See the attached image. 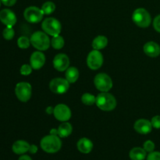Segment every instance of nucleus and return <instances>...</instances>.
<instances>
[{
	"label": "nucleus",
	"instance_id": "obj_6",
	"mask_svg": "<svg viewBox=\"0 0 160 160\" xmlns=\"http://www.w3.org/2000/svg\"><path fill=\"white\" fill-rule=\"evenodd\" d=\"M95 88L102 92H108L112 88V81L110 77L104 73H98L94 78Z\"/></svg>",
	"mask_w": 160,
	"mask_h": 160
},
{
	"label": "nucleus",
	"instance_id": "obj_17",
	"mask_svg": "<svg viewBox=\"0 0 160 160\" xmlns=\"http://www.w3.org/2000/svg\"><path fill=\"white\" fill-rule=\"evenodd\" d=\"M77 147H78V151L81 152V153L88 154L93 148V143L90 139L87 138H82L78 142Z\"/></svg>",
	"mask_w": 160,
	"mask_h": 160
},
{
	"label": "nucleus",
	"instance_id": "obj_35",
	"mask_svg": "<svg viewBox=\"0 0 160 160\" xmlns=\"http://www.w3.org/2000/svg\"><path fill=\"white\" fill-rule=\"evenodd\" d=\"M46 113L48 114H53V112H54V108L52 107V106H48L46 109Z\"/></svg>",
	"mask_w": 160,
	"mask_h": 160
},
{
	"label": "nucleus",
	"instance_id": "obj_20",
	"mask_svg": "<svg viewBox=\"0 0 160 160\" xmlns=\"http://www.w3.org/2000/svg\"><path fill=\"white\" fill-rule=\"evenodd\" d=\"M72 131H73L72 125L68 122H63L58 128V136L62 138H67L71 134Z\"/></svg>",
	"mask_w": 160,
	"mask_h": 160
},
{
	"label": "nucleus",
	"instance_id": "obj_21",
	"mask_svg": "<svg viewBox=\"0 0 160 160\" xmlns=\"http://www.w3.org/2000/svg\"><path fill=\"white\" fill-rule=\"evenodd\" d=\"M66 79L68 81L69 83L73 84L75 83L78 80L79 78V70L74 67H69L67 70H66Z\"/></svg>",
	"mask_w": 160,
	"mask_h": 160
},
{
	"label": "nucleus",
	"instance_id": "obj_16",
	"mask_svg": "<svg viewBox=\"0 0 160 160\" xmlns=\"http://www.w3.org/2000/svg\"><path fill=\"white\" fill-rule=\"evenodd\" d=\"M144 52L149 57H157L160 55V45L155 42H148L144 45Z\"/></svg>",
	"mask_w": 160,
	"mask_h": 160
},
{
	"label": "nucleus",
	"instance_id": "obj_38",
	"mask_svg": "<svg viewBox=\"0 0 160 160\" xmlns=\"http://www.w3.org/2000/svg\"><path fill=\"white\" fill-rule=\"evenodd\" d=\"M1 3H2V2H1V0H0V6H1Z\"/></svg>",
	"mask_w": 160,
	"mask_h": 160
},
{
	"label": "nucleus",
	"instance_id": "obj_7",
	"mask_svg": "<svg viewBox=\"0 0 160 160\" xmlns=\"http://www.w3.org/2000/svg\"><path fill=\"white\" fill-rule=\"evenodd\" d=\"M31 93H32V88L29 83L20 82L16 85V96L20 102H26L29 101L31 97Z\"/></svg>",
	"mask_w": 160,
	"mask_h": 160
},
{
	"label": "nucleus",
	"instance_id": "obj_34",
	"mask_svg": "<svg viewBox=\"0 0 160 160\" xmlns=\"http://www.w3.org/2000/svg\"><path fill=\"white\" fill-rule=\"evenodd\" d=\"M38 152V147L35 145H31L30 146L29 148V152H31V154H35Z\"/></svg>",
	"mask_w": 160,
	"mask_h": 160
},
{
	"label": "nucleus",
	"instance_id": "obj_8",
	"mask_svg": "<svg viewBox=\"0 0 160 160\" xmlns=\"http://www.w3.org/2000/svg\"><path fill=\"white\" fill-rule=\"evenodd\" d=\"M103 64V56L99 50L94 49L87 57V65L91 70H98Z\"/></svg>",
	"mask_w": 160,
	"mask_h": 160
},
{
	"label": "nucleus",
	"instance_id": "obj_26",
	"mask_svg": "<svg viewBox=\"0 0 160 160\" xmlns=\"http://www.w3.org/2000/svg\"><path fill=\"white\" fill-rule=\"evenodd\" d=\"M31 45V40L26 36H21L17 40V45L21 49H26L29 48Z\"/></svg>",
	"mask_w": 160,
	"mask_h": 160
},
{
	"label": "nucleus",
	"instance_id": "obj_1",
	"mask_svg": "<svg viewBox=\"0 0 160 160\" xmlns=\"http://www.w3.org/2000/svg\"><path fill=\"white\" fill-rule=\"evenodd\" d=\"M41 148L47 153H56L60 150L62 142L58 135H46L41 140Z\"/></svg>",
	"mask_w": 160,
	"mask_h": 160
},
{
	"label": "nucleus",
	"instance_id": "obj_25",
	"mask_svg": "<svg viewBox=\"0 0 160 160\" xmlns=\"http://www.w3.org/2000/svg\"><path fill=\"white\" fill-rule=\"evenodd\" d=\"M81 101L86 106H92L96 102V97L90 93H84L81 97Z\"/></svg>",
	"mask_w": 160,
	"mask_h": 160
},
{
	"label": "nucleus",
	"instance_id": "obj_22",
	"mask_svg": "<svg viewBox=\"0 0 160 160\" xmlns=\"http://www.w3.org/2000/svg\"><path fill=\"white\" fill-rule=\"evenodd\" d=\"M108 45V38L106 36L98 35L92 42V47L94 49L101 50L106 48Z\"/></svg>",
	"mask_w": 160,
	"mask_h": 160
},
{
	"label": "nucleus",
	"instance_id": "obj_29",
	"mask_svg": "<svg viewBox=\"0 0 160 160\" xmlns=\"http://www.w3.org/2000/svg\"><path fill=\"white\" fill-rule=\"evenodd\" d=\"M155 147H156V145H155L154 142H153L152 141H150V140L146 141L143 145V148L146 151V152H148V153L154 151Z\"/></svg>",
	"mask_w": 160,
	"mask_h": 160
},
{
	"label": "nucleus",
	"instance_id": "obj_5",
	"mask_svg": "<svg viewBox=\"0 0 160 160\" xmlns=\"http://www.w3.org/2000/svg\"><path fill=\"white\" fill-rule=\"evenodd\" d=\"M42 28L44 32H45L48 35L54 37V36L59 35L62 30V26H61L60 22L57 19L53 18V17H48V18H45L42 22Z\"/></svg>",
	"mask_w": 160,
	"mask_h": 160
},
{
	"label": "nucleus",
	"instance_id": "obj_9",
	"mask_svg": "<svg viewBox=\"0 0 160 160\" xmlns=\"http://www.w3.org/2000/svg\"><path fill=\"white\" fill-rule=\"evenodd\" d=\"M70 83L67 79L61 78H54L49 83V89L55 94H64L69 90Z\"/></svg>",
	"mask_w": 160,
	"mask_h": 160
},
{
	"label": "nucleus",
	"instance_id": "obj_36",
	"mask_svg": "<svg viewBox=\"0 0 160 160\" xmlns=\"http://www.w3.org/2000/svg\"><path fill=\"white\" fill-rule=\"evenodd\" d=\"M18 160H32V159H31V158L29 156H27V155H23V156H21L20 158H19Z\"/></svg>",
	"mask_w": 160,
	"mask_h": 160
},
{
	"label": "nucleus",
	"instance_id": "obj_15",
	"mask_svg": "<svg viewBox=\"0 0 160 160\" xmlns=\"http://www.w3.org/2000/svg\"><path fill=\"white\" fill-rule=\"evenodd\" d=\"M134 128L138 133L141 134H149L152 129L151 121L145 119H140L134 123Z\"/></svg>",
	"mask_w": 160,
	"mask_h": 160
},
{
	"label": "nucleus",
	"instance_id": "obj_12",
	"mask_svg": "<svg viewBox=\"0 0 160 160\" xmlns=\"http://www.w3.org/2000/svg\"><path fill=\"white\" fill-rule=\"evenodd\" d=\"M53 67L58 71H65L70 66V59L64 53H59L56 55L53 59Z\"/></svg>",
	"mask_w": 160,
	"mask_h": 160
},
{
	"label": "nucleus",
	"instance_id": "obj_30",
	"mask_svg": "<svg viewBox=\"0 0 160 160\" xmlns=\"http://www.w3.org/2000/svg\"><path fill=\"white\" fill-rule=\"evenodd\" d=\"M152 125V128H156V129H160V116H155L152 117L151 120Z\"/></svg>",
	"mask_w": 160,
	"mask_h": 160
},
{
	"label": "nucleus",
	"instance_id": "obj_10",
	"mask_svg": "<svg viewBox=\"0 0 160 160\" xmlns=\"http://www.w3.org/2000/svg\"><path fill=\"white\" fill-rule=\"evenodd\" d=\"M43 15L44 13L42 9H39L36 6H29L23 12L25 20L31 23H36L42 21Z\"/></svg>",
	"mask_w": 160,
	"mask_h": 160
},
{
	"label": "nucleus",
	"instance_id": "obj_14",
	"mask_svg": "<svg viewBox=\"0 0 160 160\" xmlns=\"http://www.w3.org/2000/svg\"><path fill=\"white\" fill-rule=\"evenodd\" d=\"M45 62V56L42 51H36L32 53L30 58V63L34 70H39Z\"/></svg>",
	"mask_w": 160,
	"mask_h": 160
},
{
	"label": "nucleus",
	"instance_id": "obj_23",
	"mask_svg": "<svg viewBox=\"0 0 160 160\" xmlns=\"http://www.w3.org/2000/svg\"><path fill=\"white\" fill-rule=\"evenodd\" d=\"M64 39L62 36H54L51 40V45L55 49H61L64 46Z\"/></svg>",
	"mask_w": 160,
	"mask_h": 160
},
{
	"label": "nucleus",
	"instance_id": "obj_2",
	"mask_svg": "<svg viewBox=\"0 0 160 160\" xmlns=\"http://www.w3.org/2000/svg\"><path fill=\"white\" fill-rule=\"evenodd\" d=\"M95 104L101 110L112 111L117 107V100L110 93L101 92L96 97Z\"/></svg>",
	"mask_w": 160,
	"mask_h": 160
},
{
	"label": "nucleus",
	"instance_id": "obj_31",
	"mask_svg": "<svg viewBox=\"0 0 160 160\" xmlns=\"http://www.w3.org/2000/svg\"><path fill=\"white\" fill-rule=\"evenodd\" d=\"M147 160H160V152H152L147 156Z\"/></svg>",
	"mask_w": 160,
	"mask_h": 160
},
{
	"label": "nucleus",
	"instance_id": "obj_27",
	"mask_svg": "<svg viewBox=\"0 0 160 160\" xmlns=\"http://www.w3.org/2000/svg\"><path fill=\"white\" fill-rule=\"evenodd\" d=\"M15 31H14L12 27H6L2 31V36L6 40H11L14 38Z\"/></svg>",
	"mask_w": 160,
	"mask_h": 160
},
{
	"label": "nucleus",
	"instance_id": "obj_11",
	"mask_svg": "<svg viewBox=\"0 0 160 160\" xmlns=\"http://www.w3.org/2000/svg\"><path fill=\"white\" fill-rule=\"evenodd\" d=\"M53 115L59 121L67 122L71 117V111L65 104H58L54 107Z\"/></svg>",
	"mask_w": 160,
	"mask_h": 160
},
{
	"label": "nucleus",
	"instance_id": "obj_4",
	"mask_svg": "<svg viewBox=\"0 0 160 160\" xmlns=\"http://www.w3.org/2000/svg\"><path fill=\"white\" fill-rule=\"evenodd\" d=\"M132 20L137 26L140 28H148L152 22L151 15L144 8H138L135 9L132 14Z\"/></svg>",
	"mask_w": 160,
	"mask_h": 160
},
{
	"label": "nucleus",
	"instance_id": "obj_28",
	"mask_svg": "<svg viewBox=\"0 0 160 160\" xmlns=\"http://www.w3.org/2000/svg\"><path fill=\"white\" fill-rule=\"evenodd\" d=\"M32 67H31V65L29 64H23L22 65V67H20V72L22 75L23 76H28L32 72Z\"/></svg>",
	"mask_w": 160,
	"mask_h": 160
},
{
	"label": "nucleus",
	"instance_id": "obj_3",
	"mask_svg": "<svg viewBox=\"0 0 160 160\" xmlns=\"http://www.w3.org/2000/svg\"><path fill=\"white\" fill-rule=\"evenodd\" d=\"M31 44L38 51H45L49 48L51 41L48 34L43 31H36L31 36Z\"/></svg>",
	"mask_w": 160,
	"mask_h": 160
},
{
	"label": "nucleus",
	"instance_id": "obj_37",
	"mask_svg": "<svg viewBox=\"0 0 160 160\" xmlns=\"http://www.w3.org/2000/svg\"><path fill=\"white\" fill-rule=\"evenodd\" d=\"M50 134H52V135H58V129H52L50 131Z\"/></svg>",
	"mask_w": 160,
	"mask_h": 160
},
{
	"label": "nucleus",
	"instance_id": "obj_13",
	"mask_svg": "<svg viewBox=\"0 0 160 160\" xmlns=\"http://www.w3.org/2000/svg\"><path fill=\"white\" fill-rule=\"evenodd\" d=\"M0 21L6 27H13L17 23V16L11 9H4L0 11Z\"/></svg>",
	"mask_w": 160,
	"mask_h": 160
},
{
	"label": "nucleus",
	"instance_id": "obj_19",
	"mask_svg": "<svg viewBox=\"0 0 160 160\" xmlns=\"http://www.w3.org/2000/svg\"><path fill=\"white\" fill-rule=\"evenodd\" d=\"M146 155V151L143 148L135 147L130 151L129 157L131 160H145Z\"/></svg>",
	"mask_w": 160,
	"mask_h": 160
},
{
	"label": "nucleus",
	"instance_id": "obj_18",
	"mask_svg": "<svg viewBox=\"0 0 160 160\" xmlns=\"http://www.w3.org/2000/svg\"><path fill=\"white\" fill-rule=\"evenodd\" d=\"M30 146L31 145L26 141L18 140L13 143L12 146V150L15 154L23 155L29 152Z\"/></svg>",
	"mask_w": 160,
	"mask_h": 160
},
{
	"label": "nucleus",
	"instance_id": "obj_32",
	"mask_svg": "<svg viewBox=\"0 0 160 160\" xmlns=\"http://www.w3.org/2000/svg\"><path fill=\"white\" fill-rule=\"evenodd\" d=\"M153 27L157 32L160 33V15L156 17V18L153 20Z\"/></svg>",
	"mask_w": 160,
	"mask_h": 160
},
{
	"label": "nucleus",
	"instance_id": "obj_33",
	"mask_svg": "<svg viewBox=\"0 0 160 160\" xmlns=\"http://www.w3.org/2000/svg\"><path fill=\"white\" fill-rule=\"evenodd\" d=\"M1 2L6 6H12L16 4L17 0H1Z\"/></svg>",
	"mask_w": 160,
	"mask_h": 160
},
{
	"label": "nucleus",
	"instance_id": "obj_24",
	"mask_svg": "<svg viewBox=\"0 0 160 160\" xmlns=\"http://www.w3.org/2000/svg\"><path fill=\"white\" fill-rule=\"evenodd\" d=\"M41 9H42L44 14H45V15H49V14H52L55 11V9H56V5L52 2H45L42 5Z\"/></svg>",
	"mask_w": 160,
	"mask_h": 160
}]
</instances>
